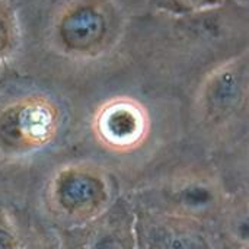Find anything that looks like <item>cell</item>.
Segmentation results:
<instances>
[{
	"label": "cell",
	"mask_w": 249,
	"mask_h": 249,
	"mask_svg": "<svg viewBox=\"0 0 249 249\" xmlns=\"http://www.w3.org/2000/svg\"><path fill=\"white\" fill-rule=\"evenodd\" d=\"M249 207L245 190L229 194L219 217L212 223L217 249H249Z\"/></svg>",
	"instance_id": "cell-5"
},
{
	"label": "cell",
	"mask_w": 249,
	"mask_h": 249,
	"mask_svg": "<svg viewBox=\"0 0 249 249\" xmlns=\"http://www.w3.org/2000/svg\"><path fill=\"white\" fill-rule=\"evenodd\" d=\"M18 249H61V247L54 233V229H51L48 232H23L20 247Z\"/></svg>",
	"instance_id": "cell-7"
},
{
	"label": "cell",
	"mask_w": 249,
	"mask_h": 249,
	"mask_svg": "<svg viewBox=\"0 0 249 249\" xmlns=\"http://www.w3.org/2000/svg\"><path fill=\"white\" fill-rule=\"evenodd\" d=\"M23 231L18 226L9 209H0V249H18Z\"/></svg>",
	"instance_id": "cell-6"
},
{
	"label": "cell",
	"mask_w": 249,
	"mask_h": 249,
	"mask_svg": "<svg viewBox=\"0 0 249 249\" xmlns=\"http://www.w3.org/2000/svg\"><path fill=\"white\" fill-rule=\"evenodd\" d=\"M9 187L4 181V177L0 174V209H7V200H9Z\"/></svg>",
	"instance_id": "cell-9"
},
{
	"label": "cell",
	"mask_w": 249,
	"mask_h": 249,
	"mask_svg": "<svg viewBox=\"0 0 249 249\" xmlns=\"http://www.w3.org/2000/svg\"><path fill=\"white\" fill-rule=\"evenodd\" d=\"M117 196L112 179L101 168L85 163L61 168L47 190L53 228H71L93 219Z\"/></svg>",
	"instance_id": "cell-2"
},
{
	"label": "cell",
	"mask_w": 249,
	"mask_h": 249,
	"mask_svg": "<svg viewBox=\"0 0 249 249\" xmlns=\"http://www.w3.org/2000/svg\"><path fill=\"white\" fill-rule=\"evenodd\" d=\"M133 209L136 249H217L209 223L139 207Z\"/></svg>",
	"instance_id": "cell-4"
},
{
	"label": "cell",
	"mask_w": 249,
	"mask_h": 249,
	"mask_svg": "<svg viewBox=\"0 0 249 249\" xmlns=\"http://www.w3.org/2000/svg\"><path fill=\"white\" fill-rule=\"evenodd\" d=\"M229 194L212 166L191 163L175 168L125 196L133 207L212 225L223 210Z\"/></svg>",
	"instance_id": "cell-1"
},
{
	"label": "cell",
	"mask_w": 249,
	"mask_h": 249,
	"mask_svg": "<svg viewBox=\"0 0 249 249\" xmlns=\"http://www.w3.org/2000/svg\"><path fill=\"white\" fill-rule=\"evenodd\" d=\"M9 20L4 9L0 6V57L4 54L7 42H9Z\"/></svg>",
	"instance_id": "cell-8"
},
{
	"label": "cell",
	"mask_w": 249,
	"mask_h": 249,
	"mask_svg": "<svg viewBox=\"0 0 249 249\" xmlns=\"http://www.w3.org/2000/svg\"><path fill=\"white\" fill-rule=\"evenodd\" d=\"M61 249H136L134 209L127 196L93 219L71 228H53Z\"/></svg>",
	"instance_id": "cell-3"
}]
</instances>
